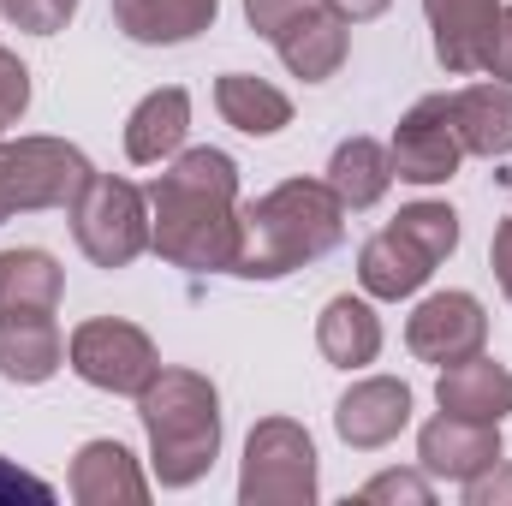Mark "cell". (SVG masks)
<instances>
[{
    "label": "cell",
    "mask_w": 512,
    "mask_h": 506,
    "mask_svg": "<svg viewBox=\"0 0 512 506\" xmlns=\"http://www.w3.org/2000/svg\"><path fill=\"white\" fill-rule=\"evenodd\" d=\"M239 161L227 149H185L149 185V251L191 274H233L245 245Z\"/></svg>",
    "instance_id": "obj_1"
},
{
    "label": "cell",
    "mask_w": 512,
    "mask_h": 506,
    "mask_svg": "<svg viewBox=\"0 0 512 506\" xmlns=\"http://www.w3.org/2000/svg\"><path fill=\"white\" fill-rule=\"evenodd\" d=\"M239 215H245V245L233 262L239 280H280L304 262L340 251L346 239V203L334 197L328 179H280Z\"/></svg>",
    "instance_id": "obj_2"
},
{
    "label": "cell",
    "mask_w": 512,
    "mask_h": 506,
    "mask_svg": "<svg viewBox=\"0 0 512 506\" xmlns=\"http://www.w3.org/2000/svg\"><path fill=\"white\" fill-rule=\"evenodd\" d=\"M137 417L149 435V465L161 489H191L221 459V393L197 370H155L137 393Z\"/></svg>",
    "instance_id": "obj_3"
},
{
    "label": "cell",
    "mask_w": 512,
    "mask_h": 506,
    "mask_svg": "<svg viewBox=\"0 0 512 506\" xmlns=\"http://www.w3.org/2000/svg\"><path fill=\"white\" fill-rule=\"evenodd\" d=\"M90 155L66 137H18L0 143V221L30 209H72L90 185Z\"/></svg>",
    "instance_id": "obj_4"
},
{
    "label": "cell",
    "mask_w": 512,
    "mask_h": 506,
    "mask_svg": "<svg viewBox=\"0 0 512 506\" xmlns=\"http://www.w3.org/2000/svg\"><path fill=\"white\" fill-rule=\"evenodd\" d=\"M72 215V239L96 268H131L149 251V191H137L131 179L114 173H90V185L78 191Z\"/></svg>",
    "instance_id": "obj_5"
},
{
    "label": "cell",
    "mask_w": 512,
    "mask_h": 506,
    "mask_svg": "<svg viewBox=\"0 0 512 506\" xmlns=\"http://www.w3.org/2000/svg\"><path fill=\"white\" fill-rule=\"evenodd\" d=\"M239 501L245 506H310L316 501V447L310 429L292 417H262L245 441L239 465Z\"/></svg>",
    "instance_id": "obj_6"
},
{
    "label": "cell",
    "mask_w": 512,
    "mask_h": 506,
    "mask_svg": "<svg viewBox=\"0 0 512 506\" xmlns=\"http://www.w3.org/2000/svg\"><path fill=\"white\" fill-rule=\"evenodd\" d=\"M72 370L102 387V393H143L149 376L161 370L155 358V340L137 328V322H120V316H96V322H78L72 328V346H66Z\"/></svg>",
    "instance_id": "obj_7"
},
{
    "label": "cell",
    "mask_w": 512,
    "mask_h": 506,
    "mask_svg": "<svg viewBox=\"0 0 512 506\" xmlns=\"http://www.w3.org/2000/svg\"><path fill=\"white\" fill-rule=\"evenodd\" d=\"M393 179L405 185H447L465 161V143L453 131V96H423L411 102V114L393 126Z\"/></svg>",
    "instance_id": "obj_8"
},
{
    "label": "cell",
    "mask_w": 512,
    "mask_h": 506,
    "mask_svg": "<svg viewBox=\"0 0 512 506\" xmlns=\"http://www.w3.org/2000/svg\"><path fill=\"white\" fill-rule=\"evenodd\" d=\"M483 340H489V316H483V304L471 292H429L411 310V322H405L411 358L417 364H435V370H447L459 358H477Z\"/></svg>",
    "instance_id": "obj_9"
},
{
    "label": "cell",
    "mask_w": 512,
    "mask_h": 506,
    "mask_svg": "<svg viewBox=\"0 0 512 506\" xmlns=\"http://www.w3.org/2000/svg\"><path fill=\"white\" fill-rule=\"evenodd\" d=\"M417 465L429 477H447V483H471L483 477L489 465H501V423H477V417H429L417 429Z\"/></svg>",
    "instance_id": "obj_10"
},
{
    "label": "cell",
    "mask_w": 512,
    "mask_h": 506,
    "mask_svg": "<svg viewBox=\"0 0 512 506\" xmlns=\"http://www.w3.org/2000/svg\"><path fill=\"white\" fill-rule=\"evenodd\" d=\"M405 423H411V387H405V381H393V376L352 381V387H346V399L334 405V429H340V441H346V447H358V453L387 447Z\"/></svg>",
    "instance_id": "obj_11"
},
{
    "label": "cell",
    "mask_w": 512,
    "mask_h": 506,
    "mask_svg": "<svg viewBox=\"0 0 512 506\" xmlns=\"http://www.w3.org/2000/svg\"><path fill=\"white\" fill-rule=\"evenodd\" d=\"M274 48H280V60H286L292 78L322 84V78H334V72L346 66L352 36H346V18H340L334 6H310V12H298V18L274 36Z\"/></svg>",
    "instance_id": "obj_12"
},
{
    "label": "cell",
    "mask_w": 512,
    "mask_h": 506,
    "mask_svg": "<svg viewBox=\"0 0 512 506\" xmlns=\"http://www.w3.org/2000/svg\"><path fill=\"white\" fill-rule=\"evenodd\" d=\"M66 364V340L54 328V310H12L0 316V376L18 387H42Z\"/></svg>",
    "instance_id": "obj_13"
},
{
    "label": "cell",
    "mask_w": 512,
    "mask_h": 506,
    "mask_svg": "<svg viewBox=\"0 0 512 506\" xmlns=\"http://www.w3.org/2000/svg\"><path fill=\"white\" fill-rule=\"evenodd\" d=\"M72 501L78 506H143L149 477L137 471L120 441H84L72 459Z\"/></svg>",
    "instance_id": "obj_14"
},
{
    "label": "cell",
    "mask_w": 512,
    "mask_h": 506,
    "mask_svg": "<svg viewBox=\"0 0 512 506\" xmlns=\"http://www.w3.org/2000/svg\"><path fill=\"white\" fill-rule=\"evenodd\" d=\"M423 12H429V30H435V60L453 78L483 72V42L495 30L501 0H423Z\"/></svg>",
    "instance_id": "obj_15"
},
{
    "label": "cell",
    "mask_w": 512,
    "mask_h": 506,
    "mask_svg": "<svg viewBox=\"0 0 512 506\" xmlns=\"http://www.w3.org/2000/svg\"><path fill=\"white\" fill-rule=\"evenodd\" d=\"M435 405L453 411V417H477V423H501L512 411V370L495 358H459L447 364L435 381Z\"/></svg>",
    "instance_id": "obj_16"
},
{
    "label": "cell",
    "mask_w": 512,
    "mask_h": 506,
    "mask_svg": "<svg viewBox=\"0 0 512 506\" xmlns=\"http://www.w3.org/2000/svg\"><path fill=\"white\" fill-rule=\"evenodd\" d=\"M316 346H322L328 364H340V370H364V364L382 358V316L370 310V298L340 292V298H328L322 316H316Z\"/></svg>",
    "instance_id": "obj_17"
},
{
    "label": "cell",
    "mask_w": 512,
    "mask_h": 506,
    "mask_svg": "<svg viewBox=\"0 0 512 506\" xmlns=\"http://www.w3.org/2000/svg\"><path fill=\"white\" fill-rule=\"evenodd\" d=\"M221 0H114V24L143 48H173L191 42L215 24Z\"/></svg>",
    "instance_id": "obj_18"
},
{
    "label": "cell",
    "mask_w": 512,
    "mask_h": 506,
    "mask_svg": "<svg viewBox=\"0 0 512 506\" xmlns=\"http://www.w3.org/2000/svg\"><path fill=\"white\" fill-rule=\"evenodd\" d=\"M185 131H191V96H185L179 84L149 90V96L131 108V120H126V155L137 161V167H155V161L179 155Z\"/></svg>",
    "instance_id": "obj_19"
},
{
    "label": "cell",
    "mask_w": 512,
    "mask_h": 506,
    "mask_svg": "<svg viewBox=\"0 0 512 506\" xmlns=\"http://www.w3.org/2000/svg\"><path fill=\"white\" fill-rule=\"evenodd\" d=\"M453 131L465 143V155H512V84H471L453 96Z\"/></svg>",
    "instance_id": "obj_20"
},
{
    "label": "cell",
    "mask_w": 512,
    "mask_h": 506,
    "mask_svg": "<svg viewBox=\"0 0 512 506\" xmlns=\"http://www.w3.org/2000/svg\"><path fill=\"white\" fill-rule=\"evenodd\" d=\"M429 274H435V262L417 251L405 233H393V227H382V233L358 251V286H364L370 298H387V304L411 298Z\"/></svg>",
    "instance_id": "obj_21"
},
{
    "label": "cell",
    "mask_w": 512,
    "mask_h": 506,
    "mask_svg": "<svg viewBox=\"0 0 512 506\" xmlns=\"http://www.w3.org/2000/svg\"><path fill=\"white\" fill-rule=\"evenodd\" d=\"M215 108L221 120L245 137H274L280 126H292V102L286 90H274L268 78H251V72H221L215 78Z\"/></svg>",
    "instance_id": "obj_22"
},
{
    "label": "cell",
    "mask_w": 512,
    "mask_h": 506,
    "mask_svg": "<svg viewBox=\"0 0 512 506\" xmlns=\"http://www.w3.org/2000/svg\"><path fill=\"white\" fill-rule=\"evenodd\" d=\"M328 185H334V197L346 209H376L387 197V185H393L387 143H376V137H346L334 149V161H328Z\"/></svg>",
    "instance_id": "obj_23"
},
{
    "label": "cell",
    "mask_w": 512,
    "mask_h": 506,
    "mask_svg": "<svg viewBox=\"0 0 512 506\" xmlns=\"http://www.w3.org/2000/svg\"><path fill=\"white\" fill-rule=\"evenodd\" d=\"M66 292V274L60 262L36 245H18V251H0V316L12 310H54Z\"/></svg>",
    "instance_id": "obj_24"
},
{
    "label": "cell",
    "mask_w": 512,
    "mask_h": 506,
    "mask_svg": "<svg viewBox=\"0 0 512 506\" xmlns=\"http://www.w3.org/2000/svg\"><path fill=\"white\" fill-rule=\"evenodd\" d=\"M387 227L405 233L429 262H447V256L459 251V215H453L447 203H411V209H399Z\"/></svg>",
    "instance_id": "obj_25"
},
{
    "label": "cell",
    "mask_w": 512,
    "mask_h": 506,
    "mask_svg": "<svg viewBox=\"0 0 512 506\" xmlns=\"http://www.w3.org/2000/svg\"><path fill=\"white\" fill-rule=\"evenodd\" d=\"M72 12H78V0H0V18H12V24L30 30V36H54V30H66Z\"/></svg>",
    "instance_id": "obj_26"
},
{
    "label": "cell",
    "mask_w": 512,
    "mask_h": 506,
    "mask_svg": "<svg viewBox=\"0 0 512 506\" xmlns=\"http://www.w3.org/2000/svg\"><path fill=\"white\" fill-rule=\"evenodd\" d=\"M24 108H30V66L12 48H0V143H6V131L24 120Z\"/></svg>",
    "instance_id": "obj_27"
},
{
    "label": "cell",
    "mask_w": 512,
    "mask_h": 506,
    "mask_svg": "<svg viewBox=\"0 0 512 506\" xmlns=\"http://www.w3.org/2000/svg\"><path fill=\"white\" fill-rule=\"evenodd\" d=\"M358 495H364V501H405V506H429L435 501L429 471H423V477H417V471H382V477H370Z\"/></svg>",
    "instance_id": "obj_28"
},
{
    "label": "cell",
    "mask_w": 512,
    "mask_h": 506,
    "mask_svg": "<svg viewBox=\"0 0 512 506\" xmlns=\"http://www.w3.org/2000/svg\"><path fill=\"white\" fill-rule=\"evenodd\" d=\"M310 6H322V0H245V18H251V30L256 36H280L298 12H310Z\"/></svg>",
    "instance_id": "obj_29"
},
{
    "label": "cell",
    "mask_w": 512,
    "mask_h": 506,
    "mask_svg": "<svg viewBox=\"0 0 512 506\" xmlns=\"http://www.w3.org/2000/svg\"><path fill=\"white\" fill-rule=\"evenodd\" d=\"M483 72L501 78V84H512V6L495 12V30H489V42H483Z\"/></svg>",
    "instance_id": "obj_30"
},
{
    "label": "cell",
    "mask_w": 512,
    "mask_h": 506,
    "mask_svg": "<svg viewBox=\"0 0 512 506\" xmlns=\"http://www.w3.org/2000/svg\"><path fill=\"white\" fill-rule=\"evenodd\" d=\"M465 506H512V465H489L465 483Z\"/></svg>",
    "instance_id": "obj_31"
},
{
    "label": "cell",
    "mask_w": 512,
    "mask_h": 506,
    "mask_svg": "<svg viewBox=\"0 0 512 506\" xmlns=\"http://www.w3.org/2000/svg\"><path fill=\"white\" fill-rule=\"evenodd\" d=\"M0 501H54V489L42 483V477H30V471H18L12 459H0Z\"/></svg>",
    "instance_id": "obj_32"
},
{
    "label": "cell",
    "mask_w": 512,
    "mask_h": 506,
    "mask_svg": "<svg viewBox=\"0 0 512 506\" xmlns=\"http://www.w3.org/2000/svg\"><path fill=\"white\" fill-rule=\"evenodd\" d=\"M489 262H495V280H501V292L512 298V221L495 227V245H489Z\"/></svg>",
    "instance_id": "obj_33"
},
{
    "label": "cell",
    "mask_w": 512,
    "mask_h": 506,
    "mask_svg": "<svg viewBox=\"0 0 512 506\" xmlns=\"http://www.w3.org/2000/svg\"><path fill=\"white\" fill-rule=\"evenodd\" d=\"M328 6H334V12H340L346 24H364V18H382L393 0H328Z\"/></svg>",
    "instance_id": "obj_34"
},
{
    "label": "cell",
    "mask_w": 512,
    "mask_h": 506,
    "mask_svg": "<svg viewBox=\"0 0 512 506\" xmlns=\"http://www.w3.org/2000/svg\"><path fill=\"white\" fill-rule=\"evenodd\" d=\"M507 191H512V173H507Z\"/></svg>",
    "instance_id": "obj_35"
}]
</instances>
